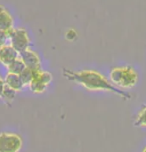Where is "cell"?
I'll return each mask as SVG.
<instances>
[{
	"instance_id": "obj_3",
	"label": "cell",
	"mask_w": 146,
	"mask_h": 152,
	"mask_svg": "<svg viewBox=\"0 0 146 152\" xmlns=\"http://www.w3.org/2000/svg\"><path fill=\"white\" fill-rule=\"evenodd\" d=\"M23 138L14 132H0V152H20Z\"/></svg>"
},
{
	"instance_id": "obj_12",
	"label": "cell",
	"mask_w": 146,
	"mask_h": 152,
	"mask_svg": "<svg viewBox=\"0 0 146 152\" xmlns=\"http://www.w3.org/2000/svg\"><path fill=\"white\" fill-rule=\"evenodd\" d=\"M34 72L33 70L31 69H28V68H25L22 71V73L20 74V77L21 79H22L23 83L25 84L26 87H28L29 83H30V81L32 80V78H33V75H34Z\"/></svg>"
},
{
	"instance_id": "obj_9",
	"label": "cell",
	"mask_w": 146,
	"mask_h": 152,
	"mask_svg": "<svg viewBox=\"0 0 146 152\" xmlns=\"http://www.w3.org/2000/svg\"><path fill=\"white\" fill-rule=\"evenodd\" d=\"M0 29L6 32H11L14 29V19L3 5H0Z\"/></svg>"
},
{
	"instance_id": "obj_10",
	"label": "cell",
	"mask_w": 146,
	"mask_h": 152,
	"mask_svg": "<svg viewBox=\"0 0 146 152\" xmlns=\"http://www.w3.org/2000/svg\"><path fill=\"white\" fill-rule=\"evenodd\" d=\"M7 68V72H10V73H14V74H17V75H20L21 73L24 69L26 68L25 65L22 62V60L18 57L15 61H13L11 64L9 65Z\"/></svg>"
},
{
	"instance_id": "obj_17",
	"label": "cell",
	"mask_w": 146,
	"mask_h": 152,
	"mask_svg": "<svg viewBox=\"0 0 146 152\" xmlns=\"http://www.w3.org/2000/svg\"><path fill=\"white\" fill-rule=\"evenodd\" d=\"M142 152H146V146H145V147H144V148H143V150H142Z\"/></svg>"
},
{
	"instance_id": "obj_2",
	"label": "cell",
	"mask_w": 146,
	"mask_h": 152,
	"mask_svg": "<svg viewBox=\"0 0 146 152\" xmlns=\"http://www.w3.org/2000/svg\"><path fill=\"white\" fill-rule=\"evenodd\" d=\"M139 75L132 66H116L110 70L109 81L119 89H131L138 82Z\"/></svg>"
},
{
	"instance_id": "obj_8",
	"label": "cell",
	"mask_w": 146,
	"mask_h": 152,
	"mask_svg": "<svg viewBox=\"0 0 146 152\" xmlns=\"http://www.w3.org/2000/svg\"><path fill=\"white\" fill-rule=\"evenodd\" d=\"M4 82L5 86L7 88L11 89L12 91H14L15 93H19L26 87L22 79H21L20 75L14 74V73L7 72L4 77Z\"/></svg>"
},
{
	"instance_id": "obj_7",
	"label": "cell",
	"mask_w": 146,
	"mask_h": 152,
	"mask_svg": "<svg viewBox=\"0 0 146 152\" xmlns=\"http://www.w3.org/2000/svg\"><path fill=\"white\" fill-rule=\"evenodd\" d=\"M18 57H19V53L9 43L0 47V64H2L3 66L8 67Z\"/></svg>"
},
{
	"instance_id": "obj_15",
	"label": "cell",
	"mask_w": 146,
	"mask_h": 152,
	"mask_svg": "<svg viewBox=\"0 0 146 152\" xmlns=\"http://www.w3.org/2000/svg\"><path fill=\"white\" fill-rule=\"evenodd\" d=\"M65 37H66V39H68V40H74L75 38L77 37V32L75 31L74 29H69V30L66 31Z\"/></svg>"
},
{
	"instance_id": "obj_16",
	"label": "cell",
	"mask_w": 146,
	"mask_h": 152,
	"mask_svg": "<svg viewBox=\"0 0 146 152\" xmlns=\"http://www.w3.org/2000/svg\"><path fill=\"white\" fill-rule=\"evenodd\" d=\"M5 82H4V78L0 75V99H2L3 97V93H4V90H5Z\"/></svg>"
},
{
	"instance_id": "obj_4",
	"label": "cell",
	"mask_w": 146,
	"mask_h": 152,
	"mask_svg": "<svg viewBox=\"0 0 146 152\" xmlns=\"http://www.w3.org/2000/svg\"><path fill=\"white\" fill-rule=\"evenodd\" d=\"M9 44L18 53L30 48L31 40L26 29L22 27H17V28L14 27L9 35Z\"/></svg>"
},
{
	"instance_id": "obj_14",
	"label": "cell",
	"mask_w": 146,
	"mask_h": 152,
	"mask_svg": "<svg viewBox=\"0 0 146 152\" xmlns=\"http://www.w3.org/2000/svg\"><path fill=\"white\" fill-rule=\"evenodd\" d=\"M10 33H11V32H6L0 29V47H2V46L5 44H8Z\"/></svg>"
},
{
	"instance_id": "obj_5",
	"label": "cell",
	"mask_w": 146,
	"mask_h": 152,
	"mask_svg": "<svg viewBox=\"0 0 146 152\" xmlns=\"http://www.w3.org/2000/svg\"><path fill=\"white\" fill-rule=\"evenodd\" d=\"M53 76L50 72L45 70L35 71L33 78L29 83L28 87L34 94H42L46 91L49 84L52 82Z\"/></svg>"
},
{
	"instance_id": "obj_1",
	"label": "cell",
	"mask_w": 146,
	"mask_h": 152,
	"mask_svg": "<svg viewBox=\"0 0 146 152\" xmlns=\"http://www.w3.org/2000/svg\"><path fill=\"white\" fill-rule=\"evenodd\" d=\"M62 74L67 80L72 81L89 91H107L117 95L124 100L131 98L130 94L126 93L121 89L115 87L109 79L100 73L92 69H84L80 71H72L70 69L62 70Z\"/></svg>"
},
{
	"instance_id": "obj_11",
	"label": "cell",
	"mask_w": 146,
	"mask_h": 152,
	"mask_svg": "<svg viewBox=\"0 0 146 152\" xmlns=\"http://www.w3.org/2000/svg\"><path fill=\"white\" fill-rule=\"evenodd\" d=\"M134 126L146 128V105L139 110L134 119Z\"/></svg>"
},
{
	"instance_id": "obj_6",
	"label": "cell",
	"mask_w": 146,
	"mask_h": 152,
	"mask_svg": "<svg viewBox=\"0 0 146 152\" xmlns=\"http://www.w3.org/2000/svg\"><path fill=\"white\" fill-rule=\"evenodd\" d=\"M19 58L22 60L26 68L31 69V70H33V71H38V70L42 69L40 56L38 55V53H37L36 51L32 50L31 48H28V49L20 52Z\"/></svg>"
},
{
	"instance_id": "obj_13",
	"label": "cell",
	"mask_w": 146,
	"mask_h": 152,
	"mask_svg": "<svg viewBox=\"0 0 146 152\" xmlns=\"http://www.w3.org/2000/svg\"><path fill=\"white\" fill-rule=\"evenodd\" d=\"M16 94H17V93H15V92L12 91L11 89L5 87V90H4L3 97H2V99H3L6 103H11L13 101V99L15 98V95Z\"/></svg>"
}]
</instances>
